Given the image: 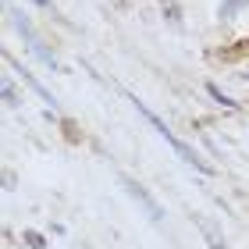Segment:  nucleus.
<instances>
[{
  "label": "nucleus",
  "instance_id": "nucleus-1",
  "mask_svg": "<svg viewBox=\"0 0 249 249\" xmlns=\"http://www.w3.org/2000/svg\"><path fill=\"white\" fill-rule=\"evenodd\" d=\"M132 104H135V110H139V114H142L146 121H150V124H153V128H157V132H160V139H164L167 146H171V150H175L178 157H182V160H185L189 167H196V171H207V164H203V160H199V153H196V150H189V146H185L182 139H178V135H175L171 128H167V124H164L160 118H157V114H153V110H150V107H146V104H139V100H132Z\"/></svg>",
  "mask_w": 249,
  "mask_h": 249
},
{
  "label": "nucleus",
  "instance_id": "nucleus-2",
  "mask_svg": "<svg viewBox=\"0 0 249 249\" xmlns=\"http://www.w3.org/2000/svg\"><path fill=\"white\" fill-rule=\"evenodd\" d=\"M121 182H124V189H128V192H132V196H135V199H139V203H142V207H146V210H150V217H153V221H160V217H164V210H160V207H157V203H153L150 196H146V189H142V185H135V182H132V178H121Z\"/></svg>",
  "mask_w": 249,
  "mask_h": 249
}]
</instances>
